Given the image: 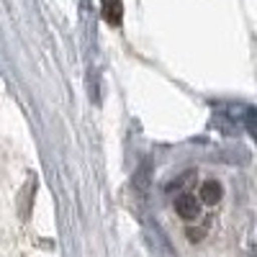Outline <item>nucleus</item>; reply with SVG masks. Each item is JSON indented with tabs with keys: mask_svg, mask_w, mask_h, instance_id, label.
Returning a JSON list of instances; mask_svg holds the SVG:
<instances>
[{
	"mask_svg": "<svg viewBox=\"0 0 257 257\" xmlns=\"http://www.w3.org/2000/svg\"><path fill=\"white\" fill-rule=\"evenodd\" d=\"M221 196H224L221 183H219V180H206V183L201 185V198H198V201H203L206 206H216V203L221 201Z\"/></svg>",
	"mask_w": 257,
	"mask_h": 257,
	"instance_id": "obj_2",
	"label": "nucleus"
},
{
	"mask_svg": "<svg viewBox=\"0 0 257 257\" xmlns=\"http://www.w3.org/2000/svg\"><path fill=\"white\" fill-rule=\"evenodd\" d=\"M175 213H178L183 221H196L201 216V203L196 201V196L183 193V196L175 198Z\"/></svg>",
	"mask_w": 257,
	"mask_h": 257,
	"instance_id": "obj_1",
	"label": "nucleus"
},
{
	"mask_svg": "<svg viewBox=\"0 0 257 257\" xmlns=\"http://www.w3.org/2000/svg\"><path fill=\"white\" fill-rule=\"evenodd\" d=\"M100 3H103V18H105V24L118 26L121 21H123V3H121V0H100Z\"/></svg>",
	"mask_w": 257,
	"mask_h": 257,
	"instance_id": "obj_3",
	"label": "nucleus"
}]
</instances>
